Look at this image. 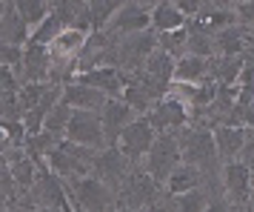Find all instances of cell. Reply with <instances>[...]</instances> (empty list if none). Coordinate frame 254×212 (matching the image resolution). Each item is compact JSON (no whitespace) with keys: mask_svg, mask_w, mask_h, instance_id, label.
<instances>
[{"mask_svg":"<svg viewBox=\"0 0 254 212\" xmlns=\"http://www.w3.org/2000/svg\"><path fill=\"white\" fill-rule=\"evenodd\" d=\"M146 212H160V210H154V207H151V210H146Z\"/></svg>","mask_w":254,"mask_h":212,"instance_id":"ee69618b","label":"cell"},{"mask_svg":"<svg viewBox=\"0 0 254 212\" xmlns=\"http://www.w3.org/2000/svg\"><path fill=\"white\" fill-rule=\"evenodd\" d=\"M20 207L23 210H37V207H49V210H66L69 204V192H66V184L60 181L49 166H40V175H37V184L23 198H20Z\"/></svg>","mask_w":254,"mask_h":212,"instance_id":"277c9868","label":"cell"},{"mask_svg":"<svg viewBox=\"0 0 254 212\" xmlns=\"http://www.w3.org/2000/svg\"><path fill=\"white\" fill-rule=\"evenodd\" d=\"M163 189L166 187H160L143 166H131L126 184L120 187V207H131V210L146 212V210H151V207L157 204Z\"/></svg>","mask_w":254,"mask_h":212,"instance_id":"5b68a950","label":"cell"},{"mask_svg":"<svg viewBox=\"0 0 254 212\" xmlns=\"http://www.w3.org/2000/svg\"><path fill=\"white\" fill-rule=\"evenodd\" d=\"M186 43H189V29H177V32H166L157 35V49L172 55L174 60L186 58Z\"/></svg>","mask_w":254,"mask_h":212,"instance_id":"d6a6232c","label":"cell"},{"mask_svg":"<svg viewBox=\"0 0 254 212\" xmlns=\"http://www.w3.org/2000/svg\"><path fill=\"white\" fill-rule=\"evenodd\" d=\"M200 187H223V184H211L206 172L191 164H180L172 172V178L166 181V189L174 192V195H183V192H191V189H200Z\"/></svg>","mask_w":254,"mask_h":212,"instance_id":"d6986e66","label":"cell"},{"mask_svg":"<svg viewBox=\"0 0 254 212\" xmlns=\"http://www.w3.org/2000/svg\"><path fill=\"white\" fill-rule=\"evenodd\" d=\"M254 40V35L246 29V26H231V29H223L214 35V43H217V58H240L246 55V46Z\"/></svg>","mask_w":254,"mask_h":212,"instance_id":"ffe728a7","label":"cell"},{"mask_svg":"<svg viewBox=\"0 0 254 212\" xmlns=\"http://www.w3.org/2000/svg\"><path fill=\"white\" fill-rule=\"evenodd\" d=\"M151 9H154V3H146V0H123V6L117 9L112 23L106 26V35L123 37L151 29Z\"/></svg>","mask_w":254,"mask_h":212,"instance_id":"52a82bcc","label":"cell"},{"mask_svg":"<svg viewBox=\"0 0 254 212\" xmlns=\"http://www.w3.org/2000/svg\"><path fill=\"white\" fill-rule=\"evenodd\" d=\"M252 138H254V126H252Z\"/></svg>","mask_w":254,"mask_h":212,"instance_id":"f6af8a7d","label":"cell"},{"mask_svg":"<svg viewBox=\"0 0 254 212\" xmlns=\"http://www.w3.org/2000/svg\"><path fill=\"white\" fill-rule=\"evenodd\" d=\"M3 120H23V109L17 92H0V123Z\"/></svg>","mask_w":254,"mask_h":212,"instance_id":"e575fe53","label":"cell"},{"mask_svg":"<svg viewBox=\"0 0 254 212\" xmlns=\"http://www.w3.org/2000/svg\"><path fill=\"white\" fill-rule=\"evenodd\" d=\"M174 6L183 12L186 20H194L197 14H200V9H203V0H174Z\"/></svg>","mask_w":254,"mask_h":212,"instance_id":"f35d334b","label":"cell"},{"mask_svg":"<svg viewBox=\"0 0 254 212\" xmlns=\"http://www.w3.org/2000/svg\"><path fill=\"white\" fill-rule=\"evenodd\" d=\"M63 101L71 106V109H86V112H100L106 106V98L103 92H97L92 86H83V83H69L63 86Z\"/></svg>","mask_w":254,"mask_h":212,"instance_id":"603a6c76","label":"cell"},{"mask_svg":"<svg viewBox=\"0 0 254 212\" xmlns=\"http://www.w3.org/2000/svg\"><path fill=\"white\" fill-rule=\"evenodd\" d=\"M189 20L183 17V12L174 6V0H157L154 9H151V32L157 35H166V32H177V29H186Z\"/></svg>","mask_w":254,"mask_h":212,"instance_id":"7402d4cb","label":"cell"},{"mask_svg":"<svg viewBox=\"0 0 254 212\" xmlns=\"http://www.w3.org/2000/svg\"><path fill=\"white\" fill-rule=\"evenodd\" d=\"M177 143L183 152V164L203 169L211 184H223V164L217 158L214 132L206 129V126H183L177 132Z\"/></svg>","mask_w":254,"mask_h":212,"instance_id":"6da1fadb","label":"cell"},{"mask_svg":"<svg viewBox=\"0 0 254 212\" xmlns=\"http://www.w3.org/2000/svg\"><path fill=\"white\" fill-rule=\"evenodd\" d=\"M52 12L58 14L66 29H80L92 35V9L83 0H52Z\"/></svg>","mask_w":254,"mask_h":212,"instance_id":"ac0fdd59","label":"cell"},{"mask_svg":"<svg viewBox=\"0 0 254 212\" xmlns=\"http://www.w3.org/2000/svg\"><path fill=\"white\" fill-rule=\"evenodd\" d=\"M14 6H17V12L23 14L26 23L32 26V32L52 14V0H14Z\"/></svg>","mask_w":254,"mask_h":212,"instance_id":"83f0119b","label":"cell"},{"mask_svg":"<svg viewBox=\"0 0 254 212\" xmlns=\"http://www.w3.org/2000/svg\"><path fill=\"white\" fill-rule=\"evenodd\" d=\"M211 132H214V143H217L220 164L240 161L246 143L252 141V129H243V126H214Z\"/></svg>","mask_w":254,"mask_h":212,"instance_id":"2e32d148","label":"cell"},{"mask_svg":"<svg viewBox=\"0 0 254 212\" xmlns=\"http://www.w3.org/2000/svg\"><path fill=\"white\" fill-rule=\"evenodd\" d=\"M237 212H243V210H237Z\"/></svg>","mask_w":254,"mask_h":212,"instance_id":"bcb514c9","label":"cell"},{"mask_svg":"<svg viewBox=\"0 0 254 212\" xmlns=\"http://www.w3.org/2000/svg\"><path fill=\"white\" fill-rule=\"evenodd\" d=\"M23 55H26V46H6V43H0V66H9V69L20 72Z\"/></svg>","mask_w":254,"mask_h":212,"instance_id":"d590c367","label":"cell"},{"mask_svg":"<svg viewBox=\"0 0 254 212\" xmlns=\"http://www.w3.org/2000/svg\"><path fill=\"white\" fill-rule=\"evenodd\" d=\"M194 23L206 26L208 32H223V29H231L237 26V12H234V0H203V9L194 17Z\"/></svg>","mask_w":254,"mask_h":212,"instance_id":"9a60e30c","label":"cell"},{"mask_svg":"<svg viewBox=\"0 0 254 212\" xmlns=\"http://www.w3.org/2000/svg\"><path fill=\"white\" fill-rule=\"evenodd\" d=\"M100 118H103L106 141H109V146H115V143L120 141L123 129H126V126H131L140 115L126 104V101H123V98H109V101H106V106L100 109Z\"/></svg>","mask_w":254,"mask_h":212,"instance_id":"4fadbf2b","label":"cell"},{"mask_svg":"<svg viewBox=\"0 0 254 212\" xmlns=\"http://www.w3.org/2000/svg\"><path fill=\"white\" fill-rule=\"evenodd\" d=\"M60 143H63V141H60V138H55V135H49V132L29 135V141H26V155H29L37 166H46V158L58 149Z\"/></svg>","mask_w":254,"mask_h":212,"instance_id":"d4e9b609","label":"cell"},{"mask_svg":"<svg viewBox=\"0 0 254 212\" xmlns=\"http://www.w3.org/2000/svg\"><path fill=\"white\" fill-rule=\"evenodd\" d=\"M143 69L149 72V75H154L157 81H163V83H169V86H172V83H174V69H177V60H174L172 55L160 52V49H154Z\"/></svg>","mask_w":254,"mask_h":212,"instance_id":"4316f807","label":"cell"},{"mask_svg":"<svg viewBox=\"0 0 254 212\" xmlns=\"http://www.w3.org/2000/svg\"><path fill=\"white\" fill-rule=\"evenodd\" d=\"M0 126H3V143H0V149L3 146H26L29 132H26L23 120H3Z\"/></svg>","mask_w":254,"mask_h":212,"instance_id":"836d02e7","label":"cell"},{"mask_svg":"<svg viewBox=\"0 0 254 212\" xmlns=\"http://www.w3.org/2000/svg\"><path fill=\"white\" fill-rule=\"evenodd\" d=\"M115 212H143V210H131V207H117Z\"/></svg>","mask_w":254,"mask_h":212,"instance_id":"b9f144b4","label":"cell"},{"mask_svg":"<svg viewBox=\"0 0 254 212\" xmlns=\"http://www.w3.org/2000/svg\"><path fill=\"white\" fill-rule=\"evenodd\" d=\"M32 40V26L23 20V14L17 12L14 0L0 3V43L6 46H29Z\"/></svg>","mask_w":254,"mask_h":212,"instance_id":"7c38bea8","label":"cell"},{"mask_svg":"<svg viewBox=\"0 0 254 212\" xmlns=\"http://www.w3.org/2000/svg\"><path fill=\"white\" fill-rule=\"evenodd\" d=\"M149 120H151V126H154L157 135H166V132L174 135V132H180L183 126H189V106H186L180 98H174V95L169 92L160 104L149 112Z\"/></svg>","mask_w":254,"mask_h":212,"instance_id":"8fae6325","label":"cell"},{"mask_svg":"<svg viewBox=\"0 0 254 212\" xmlns=\"http://www.w3.org/2000/svg\"><path fill=\"white\" fill-rule=\"evenodd\" d=\"M123 3L120 0H89V9H92V29L94 32H106V26L112 23V17L117 14Z\"/></svg>","mask_w":254,"mask_h":212,"instance_id":"f546056e","label":"cell"},{"mask_svg":"<svg viewBox=\"0 0 254 212\" xmlns=\"http://www.w3.org/2000/svg\"><path fill=\"white\" fill-rule=\"evenodd\" d=\"M3 212H26L20 204H12V207H3Z\"/></svg>","mask_w":254,"mask_h":212,"instance_id":"60d3db41","label":"cell"},{"mask_svg":"<svg viewBox=\"0 0 254 212\" xmlns=\"http://www.w3.org/2000/svg\"><path fill=\"white\" fill-rule=\"evenodd\" d=\"M71 204V201H69ZM26 212H74L71 207H66V210H49V207H37V210H26Z\"/></svg>","mask_w":254,"mask_h":212,"instance_id":"ab89813d","label":"cell"},{"mask_svg":"<svg viewBox=\"0 0 254 212\" xmlns=\"http://www.w3.org/2000/svg\"><path fill=\"white\" fill-rule=\"evenodd\" d=\"M52 86H55V83H23V86H20V92H17V101H20V109H23V115H26V112H32L35 106L43 104V98L52 92Z\"/></svg>","mask_w":254,"mask_h":212,"instance_id":"1f68e13d","label":"cell"},{"mask_svg":"<svg viewBox=\"0 0 254 212\" xmlns=\"http://www.w3.org/2000/svg\"><path fill=\"white\" fill-rule=\"evenodd\" d=\"M89 43V32H80V29H63V35L52 43V52L55 55H69V58H77Z\"/></svg>","mask_w":254,"mask_h":212,"instance_id":"484cf974","label":"cell"},{"mask_svg":"<svg viewBox=\"0 0 254 212\" xmlns=\"http://www.w3.org/2000/svg\"><path fill=\"white\" fill-rule=\"evenodd\" d=\"M223 192H226V198L231 201L234 210H243V207L252 204L254 184H252V172L243 161L223 164Z\"/></svg>","mask_w":254,"mask_h":212,"instance_id":"30bf717a","label":"cell"},{"mask_svg":"<svg viewBox=\"0 0 254 212\" xmlns=\"http://www.w3.org/2000/svg\"><path fill=\"white\" fill-rule=\"evenodd\" d=\"M131 161H128L126 155L120 152V146H106L103 152H97V158H94V166H92V175L100 178L103 184H109V187H115L117 192H120V187L126 184L128 172H131Z\"/></svg>","mask_w":254,"mask_h":212,"instance_id":"9c48e42d","label":"cell"},{"mask_svg":"<svg viewBox=\"0 0 254 212\" xmlns=\"http://www.w3.org/2000/svg\"><path fill=\"white\" fill-rule=\"evenodd\" d=\"M63 29H66V26H63V20L52 12L46 20H43V23L32 32V40H29V43H37V46H52V43L63 35Z\"/></svg>","mask_w":254,"mask_h":212,"instance_id":"4dcf8cb0","label":"cell"},{"mask_svg":"<svg viewBox=\"0 0 254 212\" xmlns=\"http://www.w3.org/2000/svg\"><path fill=\"white\" fill-rule=\"evenodd\" d=\"M183 164V152H180V143H177V132H166V135H157L154 146L149 149L146 161H143V169L149 172L160 187H166V181L172 178V172Z\"/></svg>","mask_w":254,"mask_h":212,"instance_id":"3957f363","label":"cell"},{"mask_svg":"<svg viewBox=\"0 0 254 212\" xmlns=\"http://www.w3.org/2000/svg\"><path fill=\"white\" fill-rule=\"evenodd\" d=\"M20 75L14 69H9V66H0V89L3 92H20Z\"/></svg>","mask_w":254,"mask_h":212,"instance_id":"8d00e7d4","label":"cell"},{"mask_svg":"<svg viewBox=\"0 0 254 212\" xmlns=\"http://www.w3.org/2000/svg\"><path fill=\"white\" fill-rule=\"evenodd\" d=\"M154 141H157V132H154V126H151L149 115H140L131 126H126V129H123V135H120L117 146H120V152L126 155L134 166H143V161H146L149 149L154 146Z\"/></svg>","mask_w":254,"mask_h":212,"instance_id":"ba28073f","label":"cell"},{"mask_svg":"<svg viewBox=\"0 0 254 212\" xmlns=\"http://www.w3.org/2000/svg\"><path fill=\"white\" fill-rule=\"evenodd\" d=\"M208 81H214V78H211V58L186 55V58L177 60L174 83H191V86H200V83H208Z\"/></svg>","mask_w":254,"mask_h":212,"instance_id":"44dd1931","label":"cell"},{"mask_svg":"<svg viewBox=\"0 0 254 212\" xmlns=\"http://www.w3.org/2000/svg\"><path fill=\"white\" fill-rule=\"evenodd\" d=\"M66 192L74 212H115L120 207V192L94 175L66 181Z\"/></svg>","mask_w":254,"mask_h":212,"instance_id":"7a4b0ae2","label":"cell"},{"mask_svg":"<svg viewBox=\"0 0 254 212\" xmlns=\"http://www.w3.org/2000/svg\"><path fill=\"white\" fill-rule=\"evenodd\" d=\"M246 58H211V78L217 86H237Z\"/></svg>","mask_w":254,"mask_h":212,"instance_id":"cb8c5ba5","label":"cell"},{"mask_svg":"<svg viewBox=\"0 0 254 212\" xmlns=\"http://www.w3.org/2000/svg\"><path fill=\"white\" fill-rule=\"evenodd\" d=\"M74 83H83V86H92L97 92H103L106 98H123V89H126V72L115 69V66H97V69L80 72Z\"/></svg>","mask_w":254,"mask_h":212,"instance_id":"5bb4252c","label":"cell"},{"mask_svg":"<svg viewBox=\"0 0 254 212\" xmlns=\"http://www.w3.org/2000/svg\"><path fill=\"white\" fill-rule=\"evenodd\" d=\"M206 212H237V210L231 207V201L226 198V192H223V189H217V192L211 195V201H208Z\"/></svg>","mask_w":254,"mask_h":212,"instance_id":"74e56055","label":"cell"},{"mask_svg":"<svg viewBox=\"0 0 254 212\" xmlns=\"http://www.w3.org/2000/svg\"><path fill=\"white\" fill-rule=\"evenodd\" d=\"M71 109L63 98H60V104L49 112L46 118V126H43V132H49V135H55V138H60V141H66V129H69V120H71Z\"/></svg>","mask_w":254,"mask_h":212,"instance_id":"f1b7e54d","label":"cell"},{"mask_svg":"<svg viewBox=\"0 0 254 212\" xmlns=\"http://www.w3.org/2000/svg\"><path fill=\"white\" fill-rule=\"evenodd\" d=\"M243 212H254V198H252V204H249V207H243Z\"/></svg>","mask_w":254,"mask_h":212,"instance_id":"7bdbcfd3","label":"cell"},{"mask_svg":"<svg viewBox=\"0 0 254 212\" xmlns=\"http://www.w3.org/2000/svg\"><path fill=\"white\" fill-rule=\"evenodd\" d=\"M20 83H49L52 75V49L29 43L23 55V66H20Z\"/></svg>","mask_w":254,"mask_h":212,"instance_id":"e0dca14e","label":"cell"},{"mask_svg":"<svg viewBox=\"0 0 254 212\" xmlns=\"http://www.w3.org/2000/svg\"><path fill=\"white\" fill-rule=\"evenodd\" d=\"M66 141L80 143L86 149L94 152H103L109 141H106V129H103V118L100 112H86V109H74L69 120V129H66Z\"/></svg>","mask_w":254,"mask_h":212,"instance_id":"8992f818","label":"cell"}]
</instances>
